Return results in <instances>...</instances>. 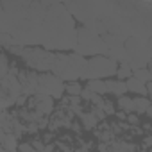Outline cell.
Listing matches in <instances>:
<instances>
[{
	"label": "cell",
	"instance_id": "obj_1",
	"mask_svg": "<svg viewBox=\"0 0 152 152\" xmlns=\"http://www.w3.org/2000/svg\"><path fill=\"white\" fill-rule=\"evenodd\" d=\"M86 68V59L81 57L79 54H56L54 64H52V73L63 83H72V81H81L83 73Z\"/></svg>",
	"mask_w": 152,
	"mask_h": 152
},
{
	"label": "cell",
	"instance_id": "obj_2",
	"mask_svg": "<svg viewBox=\"0 0 152 152\" xmlns=\"http://www.w3.org/2000/svg\"><path fill=\"white\" fill-rule=\"evenodd\" d=\"M124 50L127 56V63L131 70H138V68H147V64L150 63V41H141L138 38H127L124 41Z\"/></svg>",
	"mask_w": 152,
	"mask_h": 152
},
{
	"label": "cell",
	"instance_id": "obj_3",
	"mask_svg": "<svg viewBox=\"0 0 152 152\" xmlns=\"http://www.w3.org/2000/svg\"><path fill=\"white\" fill-rule=\"evenodd\" d=\"M75 54H79L81 57L86 56H106L107 54V45L104 43L102 36L88 31L86 27L77 29V45H75Z\"/></svg>",
	"mask_w": 152,
	"mask_h": 152
},
{
	"label": "cell",
	"instance_id": "obj_4",
	"mask_svg": "<svg viewBox=\"0 0 152 152\" xmlns=\"http://www.w3.org/2000/svg\"><path fill=\"white\" fill-rule=\"evenodd\" d=\"M116 68H118V63H115L107 56L90 57V59H86V68H84V73H83L81 81H93V79L106 81V79H111L116 73Z\"/></svg>",
	"mask_w": 152,
	"mask_h": 152
},
{
	"label": "cell",
	"instance_id": "obj_5",
	"mask_svg": "<svg viewBox=\"0 0 152 152\" xmlns=\"http://www.w3.org/2000/svg\"><path fill=\"white\" fill-rule=\"evenodd\" d=\"M54 57H56L54 52H48L38 47H25L22 54V59L25 61V64L36 73H48L52 70Z\"/></svg>",
	"mask_w": 152,
	"mask_h": 152
},
{
	"label": "cell",
	"instance_id": "obj_6",
	"mask_svg": "<svg viewBox=\"0 0 152 152\" xmlns=\"http://www.w3.org/2000/svg\"><path fill=\"white\" fill-rule=\"evenodd\" d=\"M36 93L38 95H47L50 99H63L64 83L61 79H57L54 73H39Z\"/></svg>",
	"mask_w": 152,
	"mask_h": 152
},
{
	"label": "cell",
	"instance_id": "obj_7",
	"mask_svg": "<svg viewBox=\"0 0 152 152\" xmlns=\"http://www.w3.org/2000/svg\"><path fill=\"white\" fill-rule=\"evenodd\" d=\"M32 100H34V109L36 113H39L41 116H50L52 111H54V99L47 97V95H32Z\"/></svg>",
	"mask_w": 152,
	"mask_h": 152
},
{
	"label": "cell",
	"instance_id": "obj_8",
	"mask_svg": "<svg viewBox=\"0 0 152 152\" xmlns=\"http://www.w3.org/2000/svg\"><path fill=\"white\" fill-rule=\"evenodd\" d=\"M106 93H111V95H116V97H122L127 93V88H125V83L124 81H118V79H106Z\"/></svg>",
	"mask_w": 152,
	"mask_h": 152
},
{
	"label": "cell",
	"instance_id": "obj_9",
	"mask_svg": "<svg viewBox=\"0 0 152 152\" xmlns=\"http://www.w3.org/2000/svg\"><path fill=\"white\" fill-rule=\"evenodd\" d=\"M124 83H125L127 91L136 93V95H140V97H148V93H147V86H145V84H141L140 81H136L134 77H129V79H127V81H124Z\"/></svg>",
	"mask_w": 152,
	"mask_h": 152
},
{
	"label": "cell",
	"instance_id": "obj_10",
	"mask_svg": "<svg viewBox=\"0 0 152 152\" xmlns=\"http://www.w3.org/2000/svg\"><path fill=\"white\" fill-rule=\"evenodd\" d=\"M148 107H150V100H148V97H138V99H132V113H136L138 116L143 115Z\"/></svg>",
	"mask_w": 152,
	"mask_h": 152
},
{
	"label": "cell",
	"instance_id": "obj_11",
	"mask_svg": "<svg viewBox=\"0 0 152 152\" xmlns=\"http://www.w3.org/2000/svg\"><path fill=\"white\" fill-rule=\"evenodd\" d=\"M84 88H88L93 95H104L106 93V83L104 81H100V79H93V81H86V86Z\"/></svg>",
	"mask_w": 152,
	"mask_h": 152
},
{
	"label": "cell",
	"instance_id": "obj_12",
	"mask_svg": "<svg viewBox=\"0 0 152 152\" xmlns=\"http://www.w3.org/2000/svg\"><path fill=\"white\" fill-rule=\"evenodd\" d=\"M132 77L140 81L141 84H148L152 81V73L148 68H138V70H132Z\"/></svg>",
	"mask_w": 152,
	"mask_h": 152
},
{
	"label": "cell",
	"instance_id": "obj_13",
	"mask_svg": "<svg viewBox=\"0 0 152 152\" xmlns=\"http://www.w3.org/2000/svg\"><path fill=\"white\" fill-rule=\"evenodd\" d=\"M0 147H2L4 150H7V152H18V140H16V136L15 134H6L4 143Z\"/></svg>",
	"mask_w": 152,
	"mask_h": 152
},
{
	"label": "cell",
	"instance_id": "obj_14",
	"mask_svg": "<svg viewBox=\"0 0 152 152\" xmlns=\"http://www.w3.org/2000/svg\"><path fill=\"white\" fill-rule=\"evenodd\" d=\"M81 90H83V86H81L79 81L64 83V91H66L68 97H79V95H81Z\"/></svg>",
	"mask_w": 152,
	"mask_h": 152
},
{
	"label": "cell",
	"instance_id": "obj_15",
	"mask_svg": "<svg viewBox=\"0 0 152 152\" xmlns=\"http://www.w3.org/2000/svg\"><path fill=\"white\" fill-rule=\"evenodd\" d=\"M116 106H118V107H120V111H124V113H132V99H131V97H127V95L118 97Z\"/></svg>",
	"mask_w": 152,
	"mask_h": 152
},
{
	"label": "cell",
	"instance_id": "obj_16",
	"mask_svg": "<svg viewBox=\"0 0 152 152\" xmlns=\"http://www.w3.org/2000/svg\"><path fill=\"white\" fill-rule=\"evenodd\" d=\"M116 77H118V81H127L129 77H132V70L129 68V64H125V63H122V64H118V68H116Z\"/></svg>",
	"mask_w": 152,
	"mask_h": 152
},
{
	"label": "cell",
	"instance_id": "obj_17",
	"mask_svg": "<svg viewBox=\"0 0 152 152\" xmlns=\"http://www.w3.org/2000/svg\"><path fill=\"white\" fill-rule=\"evenodd\" d=\"M79 118H81V122H83V127H84V129H95V127L99 125L97 118H95L91 113H83Z\"/></svg>",
	"mask_w": 152,
	"mask_h": 152
},
{
	"label": "cell",
	"instance_id": "obj_18",
	"mask_svg": "<svg viewBox=\"0 0 152 152\" xmlns=\"http://www.w3.org/2000/svg\"><path fill=\"white\" fill-rule=\"evenodd\" d=\"M7 70H9V61H7V56L0 50V81H2L6 75H7Z\"/></svg>",
	"mask_w": 152,
	"mask_h": 152
},
{
	"label": "cell",
	"instance_id": "obj_19",
	"mask_svg": "<svg viewBox=\"0 0 152 152\" xmlns=\"http://www.w3.org/2000/svg\"><path fill=\"white\" fill-rule=\"evenodd\" d=\"M15 45V39L9 32H0V47H13Z\"/></svg>",
	"mask_w": 152,
	"mask_h": 152
},
{
	"label": "cell",
	"instance_id": "obj_20",
	"mask_svg": "<svg viewBox=\"0 0 152 152\" xmlns=\"http://www.w3.org/2000/svg\"><path fill=\"white\" fill-rule=\"evenodd\" d=\"M102 111H104V115L107 116V115H115V113H116V107H115V104H113V102L104 100V104H102Z\"/></svg>",
	"mask_w": 152,
	"mask_h": 152
},
{
	"label": "cell",
	"instance_id": "obj_21",
	"mask_svg": "<svg viewBox=\"0 0 152 152\" xmlns=\"http://www.w3.org/2000/svg\"><path fill=\"white\" fill-rule=\"evenodd\" d=\"M125 122H127L131 127H136V125H140V116H138L136 113H127V118H125Z\"/></svg>",
	"mask_w": 152,
	"mask_h": 152
},
{
	"label": "cell",
	"instance_id": "obj_22",
	"mask_svg": "<svg viewBox=\"0 0 152 152\" xmlns=\"http://www.w3.org/2000/svg\"><path fill=\"white\" fill-rule=\"evenodd\" d=\"M91 115L97 118V122H104V120H106V115H104L102 107H93V109H91Z\"/></svg>",
	"mask_w": 152,
	"mask_h": 152
},
{
	"label": "cell",
	"instance_id": "obj_23",
	"mask_svg": "<svg viewBox=\"0 0 152 152\" xmlns=\"http://www.w3.org/2000/svg\"><path fill=\"white\" fill-rule=\"evenodd\" d=\"M31 145H32V150L34 152H43V148H45V143L38 138V140H32V141H29Z\"/></svg>",
	"mask_w": 152,
	"mask_h": 152
},
{
	"label": "cell",
	"instance_id": "obj_24",
	"mask_svg": "<svg viewBox=\"0 0 152 152\" xmlns=\"http://www.w3.org/2000/svg\"><path fill=\"white\" fill-rule=\"evenodd\" d=\"M25 132H29V134H38V132H39V129H38V124H36V122L25 124Z\"/></svg>",
	"mask_w": 152,
	"mask_h": 152
},
{
	"label": "cell",
	"instance_id": "obj_25",
	"mask_svg": "<svg viewBox=\"0 0 152 152\" xmlns=\"http://www.w3.org/2000/svg\"><path fill=\"white\" fill-rule=\"evenodd\" d=\"M90 102L93 104V107H102V104H104V99H102L100 95H91Z\"/></svg>",
	"mask_w": 152,
	"mask_h": 152
},
{
	"label": "cell",
	"instance_id": "obj_26",
	"mask_svg": "<svg viewBox=\"0 0 152 152\" xmlns=\"http://www.w3.org/2000/svg\"><path fill=\"white\" fill-rule=\"evenodd\" d=\"M23 48H25V47L13 45V47H9V52H11V54H16V56H20V57H22V54H23Z\"/></svg>",
	"mask_w": 152,
	"mask_h": 152
},
{
	"label": "cell",
	"instance_id": "obj_27",
	"mask_svg": "<svg viewBox=\"0 0 152 152\" xmlns=\"http://www.w3.org/2000/svg\"><path fill=\"white\" fill-rule=\"evenodd\" d=\"M91 95H93V93H91L88 88H84V86H83V90H81V95H79V97H81V100H90V99H91Z\"/></svg>",
	"mask_w": 152,
	"mask_h": 152
},
{
	"label": "cell",
	"instance_id": "obj_28",
	"mask_svg": "<svg viewBox=\"0 0 152 152\" xmlns=\"http://www.w3.org/2000/svg\"><path fill=\"white\" fill-rule=\"evenodd\" d=\"M18 152H34L31 143H18Z\"/></svg>",
	"mask_w": 152,
	"mask_h": 152
},
{
	"label": "cell",
	"instance_id": "obj_29",
	"mask_svg": "<svg viewBox=\"0 0 152 152\" xmlns=\"http://www.w3.org/2000/svg\"><path fill=\"white\" fill-rule=\"evenodd\" d=\"M66 99H68V106H81V97H68L66 95Z\"/></svg>",
	"mask_w": 152,
	"mask_h": 152
},
{
	"label": "cell",
	"instance_id": "obj_30",
	"mask_svg": "<svg viewBox=\"0 0 152 152\" xmlns=\"http://www.w3.org/2000/svg\"><path fill=\"white\" fill-rule=\"evenodd\" d=\"M27 99H29V97H25V95H20V97L16 99L15 106H18V107H25V104H27Z\"/></svg>",
	"mask_w": 152,
	"mask_h": 152
},
{
	"label": "cell",
	"instance_id": "obj_31",
	"mask_svg": "<svg viewBox=\"0 0 152 152\" xmlns=\"http://www.w3.org/2000/svg\"><path fill=\"white\" fill-rule=\"evenodd\" d=\"M36 124H38V129H45V127H48V116H41Z\"/></svg>",
	"mask_w": 152,
	"mask_h": 152
},
{
	"label": "cell",
	"instance_id": "obj_32",
	"mask_svg": "<svg viewBox=\"0 0 152 152\" xmlns=\"http://www.w3.org/2000/svg\"><path fill=\"white\" fill-rule=\"evenodd\" d=\"M141 145H143V148H141V150L150 148V145H152V136H150V134H147V136L143 138V143H141Z\"/></svg>",
	"mask_w": 152,
	"mask_h": 152
},
{
	"label": "cell",
	"instance_id": "obj_33",
	"mask_svg": "<svg viewBox=\"0 0 152 152\" xmlns=\"http://www.w3.org/2000/svg\"><path fill=\"white\" fill-rule=\"evenodd\" d=\"M97 152H109V143H99L97 145Z\"/></svg>",
	"mask_w": 152,
	"mask_h": 152
},
{
	"label": "cell",
	"instance_id": "obj_34",
	"mask_svg": "<svg viewBox=\"0 0 152 152\" xmlns=\"http://www.w3.org/2000/svg\"><path fill=\"white\" fill-rule=\"evenodd\" d=\"M115 115H116V118H118L120 122H125V118H127V113H124V111H116Z\"/></svg>",
	"mask_w": 152,
	"mask_h": 152
},
{
	"label": "cell",
	"instance_id": "obj_35",
	"mask_svg": "<svg viewBox=\"0 0 152 152\" xmlns=\"http://www.w3.org/2000/svg\"><path fill=\"white\" fill-rule=\"evenodd\" d=\"M54 150H56V145H54V143H45L43 152H54Z\"/></svg>",
	"mask_w": 152,
	"mask_h": 152
},
{
	"label": "cell",
	"instance_id": "obj_36",
	"mask_svg": "<svg viewBox=\"0 0 152 152\" xmlns=\"http://www.w3.org/2000/svg\"><path fill=\"white\" fill-rule=\"evenodd\" d=\"M70 129H72L73 132H77V134L81 132V125H79V124H75V122H72V125H70Z\"/></svg>",
	"mask_w": 152,
	"mask_h": 152
},
{
	"label": "cell",
	"instance_id": "obj_37",
	"mask_svg": "<svg viewBox=\"0 0 152 152\" xmlns=\"http://www.w3.org/2000/svg\"><path fill=\"white\" fill-rule=\"evenodd\" d=\"M4 138H6V132H4L2 129H0V145H2V143H4Z\"/></svg>",
	"mask_w": 152,
	"mask_h": 152
},
{
	"label": "cell",
	"instance_id": "obj_38",
	"mask_svg": "<svg viewBox=\"0 0 152 152\" xmlns=\"http://www.w3.org/2000/svg\"><path fill=\"white\" fill-rule=\"evenodd\" d=\"M145 115H147V116H152V107H148V109L145 111Z\"/></svg>",
	"mask_w": 152,
	"mask_h": 152
},
{
	"label": "cell",
	"instance_id": "obj_39",
	"mask_svg": "<svg viewBox=\"0 0 152 152\" xmlns=\"http://www.w3.org/2000/svg\"><path fill=\"white\" fill-rule=\"evenodd\" d=\"M147 152H148V150H147Z\"/></svg>",
	"mask_w": 152,
	"mask_h": 152
}]
</instances>
